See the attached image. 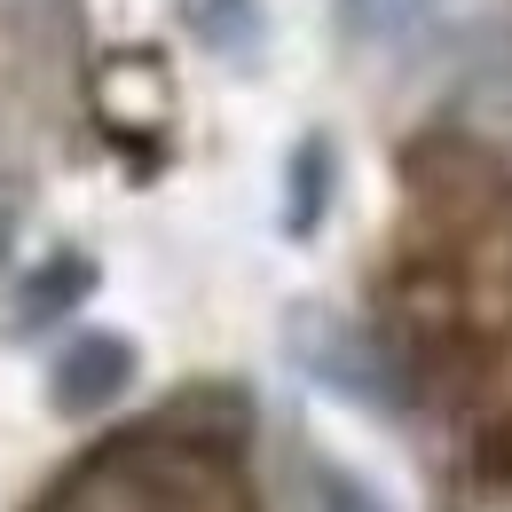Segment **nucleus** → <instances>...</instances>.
<instances>
[{"mask_svg":"<svg viewBox=\"0 0 512 512\" xmlns=\"http://www.w3.org/2000/svg\"><path fill=\"white\" fill-rule=\"evenodd\" d=\"M339 16H347V32L371 40V48H410V40L442 16V0H339Z\"/></svg>","mask_w":512,"mask_h":512,"instance_id":"3","label":"nucleus"},{"mask_svg":"<svg viewBox=\"0 0 512 512\" xmlns=\"http://www.w3.org/2000/svg\"><path fill=\"white\" fill-rule=\"evenodd\" d=\"M308 497H316V512H394L371 481H355V473H339V465H316V489H308Z\"/></svg>","mask_w":512,"mask_h":512,"instance_id":"5","label":"nucleus"},{"mask_svg":"<svg viewBox=\"0 0 512 512\" xmlns=\"http://www.w3.org/2000/svg\"><path fill=\"white\" fill-rule=\"evenodd\" d=\"M182 24L205 56H229V64H253L268 48V0H182Z\"/></svg>","mask_w":512,"mask_h":512,"instance_id":"2","label":"nucleus"},{"mask_svg":"<svg viewBox=\"0 0 512 512\" xmlns=\"http://www.w3.org/2000/svg\"><path fill=\"white\" fill-rule=\"evenodd\" d=\"M127 386H134V347L119 331H79L64 355L48 363V394H56V410H71V418L119 402Z\"/></svg>","mask_w":512,"mask_h":512,"instance_id":"1","label":"nucleus"},{"mask_svg":"<svg viewBox=\"0 0 512 512\" xmlns=\"http://www.w3.org/2000/svg\"><path fill=\"white\" fill-rule=\"evenodd\" d=\"M87 284H95V276H87V260H71V253H64L56 268H48V284L32 276V292H24V308H16V331H40V323H56L71 300L87 292Z\"/></svg>","mask_w":512,"mask_h":512,"instance_id":"4","label":"nucleus"},{"mask_svg":"<svg viewBox=\"0 0 512 512\" xmlns=\"http://www.w3.org/2000/svg\"><path fill=\"white\" fill-rule=\"evenodd\" d=\"M8 245H16V190L0 182V268H8Z\"/></svg>","mask_w":512,"mask_h":512,"instance_id":"6","label":"nucleus"}]
</instances>
